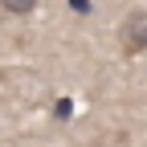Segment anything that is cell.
Listing matches in <instances>:
<instances>
[{"label": "cell", "instance_id": "obj_3", "mask_svg": "<svg viewBox=\"0 0 147 147\" xmlns=\"http://www.w3.org/2000/svg\"><path fill=\"white\" fill-rule=\"evenodd\" d=\"M65 4H69V12H78V16H90V12H94L90 0H65Z\"/></svg>", "mask_w": 147, "mask_h": 147}, {"label": "cell", "instance_id": "obj_2", "mask_svg": "<svg viewBox=\"0 0 147 147\" xmlns=\"http://www.w3.org/2000/svg\"><path fill=\"white\" fill-rule=\"evenodd\" d=\"M0 8L8 16H29V12H37V0H0Z\"/></svg>", "mask_w": 147, "mask_h": 147}, {"label": "cell", "instance_id": "obj_4", "mask_svg": "<svg viewBox=\"0 0 147 147\" xmlns=\"http://www.w3.org/2000/svg\"><path fill=\"white\" fill-rule=\"evenodd\" d=\"M53 115H57V119H69L74 115V102L69 98H57V102H53Z\"/></svg>", "mask_w": 147, "mask_h": 147}, {"label": "cell", "instance_id": "obj_1", "mask_svg": "<svg viewBox=\"0 0 147 147\" xmlns=\"http://www.w3.org/2000/svg\"><path fill=\"white\" fill-rule=\"evenodd\" d=\"M119 41H123V53H131V57L147 49V12H131V16H127Z\"/></svg>", "mask_w": 147, "mask_h": 147}]
</instances>
